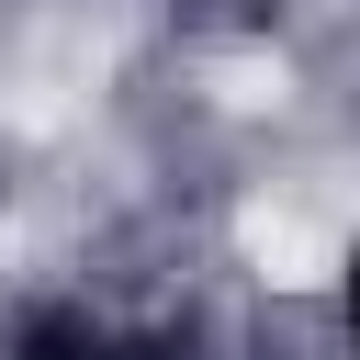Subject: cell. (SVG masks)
<instances>
[{"instance_id":"6da1fadb","label":"cell","mask_w":360,"mask_h":360,"mask_svg":"<svg viewBox=\"0 0 360 360\" xmlns=\"http://www.w3.org/2000/svg\"><path fill=\"white\" fill-rule=\"evenodd\" d=\"M349 326H360V259H349Z\"/></svg>"}]
</instances>
